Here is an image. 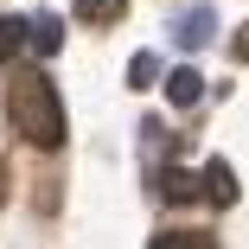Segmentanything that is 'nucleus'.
<instances>
[{
	"label": "nucleus",
	"mask_w": 249,
	"mask_h": 249,
	"mask_svg": "<svg viewBox=\"0 0 249 249\" xmlns=\"http://www.w3.org/2000/svg\"><path fill=\"white\" fill-rule=\"evenodd\" d=\"M7 115L32 147H64V103H58V83L45 71H13L7 77Z\"/></svg>",
	"instance_id": "1"
},
{
	"label": "nucleus",
	"mask_w": 249,
	"mask_h": 249,
	"mask_svg": "<svg viewBox=\"0 0 249 249\" xmlns=\"http://www.w3.org/2000/svg\"><path fill=\"white\" fill-rule=\"evenodd\" d=\"M198 96H205V71H192V64L166 71V103L173 109H198Z\"/></svg>",
	"instance_id": "2"
},
{
	"label": "nucleus",
	"mask_w": 249,
	"mask_h": 249,
	"mask_svg": "<svg viewBox=\"0 0 249 249\" xmlns=\"http://www.w3.org/2000/svg\"><path fill=\"white\" fill-rule=\"evenodd\" d=\"M198 185H205V198H211L217 211H230V205H236V173H230L224 160H211L205 173H198Z\"/></svg>",
	"instance_id": "3"
},
{
	"label": "nucleus",
	"mask_w": 249,
	"mask_h": 249,
	"mask_svg": "<svg viewBox=\"0 0 249 249\" xmlns=\"http://www.w3.org/2000/svg\"><path fill=\"white\" fill-rule=\"evenodd\" d=\"M173 38L185 45V52L211 45V13H205V7H185V13H179V26H173Z\"/></svg>",
	"instance_id": "4"
},
{
	"label": "nucleus",
	"mask_w": 249,
	"mask_h": 249,
	"mask_svg": "<svg viewBox=\"0 0 249 249\" xmlns=\"http://www.w3.org/2000/svg\"><path fill=\"white\" fill-rule=\"evenodd\" d=\"M26 45H32L38 58H52L58 45H64V26H58L52 13H38V19H26Z\"/></svg>",
	"instance_id": "5"
},
{
	"label": "nucleus",
	"mask_w": 249,
	"mask_h": 249,
	"mask_svg": "<svg viewBox=\"0 0 249 249\" xmlns=\"http://www.w3.org/2000/svg\"><path fill=\"white\" fill-rule=\"evenodd\" d=\"M160 192L173 198V205H185V198H205V185H198V173H185V166H166V173H160Z\"/></svg>",
	"instance_id": "6"
},
{
	"label": "nucleus",
	"mask_w": 249,
	"mask_h": 249,
	"mask_svg": "<svg viewBox=\"0 0 249 249\" xmlns=\"http://www.w3.org/2000/svg\"><path fill=\"white\" fill-rule=\"evenodd\" d=\"M128 13V0H77V19L83 26H115Z\"/></svg>",
	"instance_id": "7"
},
{
	"label": "nucleus",
	"mask_w": 249,
	"mask_h": 249,
	"mask_svg": "<svg viewBox=\"0 0 249 249\" xmlns=\"http://www.w3.org/2000/svg\"><path fill=\"white\" fill-rule=\"evenodd\" d=\"M154 249H217V236L211 230H160Z\"/></svg>",
	"instance_id": "8"
},
{
	"label": "nucleus",
	"mask_w": 249,
	"mask_h": 249,
	"mask_svg": "<svg viewBox=\"0 0 249 249\" xmlns=\"http://www.w3.org/2000/svg\"><path fill=\"white\" fill-rule=\"evenodd\" d=\"M19 52H26V19L7 13V19H0V64H13Z\"/></svg>",
	"instance_id": "9"
},
{
	"label": "nucleus",
	"mask_w": 249,
	"mask_h": 249,
	"mask_svg": "<svg viewBox=\"0 0 249 249\" xmlns=\"http://www.w3.org/2000/svg\"><path fill=\"white\" fill-rule=\"evenodd\" d=\"M160 83V58L154 52H134V64H128V89H154Z\"/></svg>",
	"instance_id": "10"
},
{
	"label": "nucleus",
	"mask_w": 249,
	"mask_h": 249,
	"mask_svg": "<svg viewBox=\"0 0 249 249\" xmlns=\"http://www.w3.org/2000/svg\"><path fill=\"white\" fill-rule=\"evenodd\" d=\"M230 52H236V58H243V64H249V19H243V32H236V38H230Z\"/></svg>",
	"instance_id": "11"
},
{
	"label": "nucleus",
	"mask_w": 249,
	"mask_h": 249,
	"mask_svg": "<svg viewBox=\"0 0 249 249\" xmlns=\"http://www.w3.org/2000/svg\"><path fill=\"white\" fill-rule=\"evenodd\" d=\"M0 205H7V166H0Z\"/></svg>",
	"instance_id": "12"
}]
</instances>
